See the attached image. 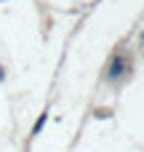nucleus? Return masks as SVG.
Segmentation results:
<instances>
[{"mask_svg":"<svg viewBox=\"0 0 144 152\" xmlns=\"http://www.w3.org/2000/svg\"><path fill=\"white\" fill-rule=\"evenodd\" d=\"M43 126H45V112H43V115L37 118V123H35V128H32V134H37V131H40Z\"/></svg>","mask_w":144,"mask_h":152,"instance_id":"2","label":"nucleus"},{"mask_svg":"<svg viewBox=\"0 0 144 152\" xmlns=\"http://www.w3.org/2000/svg\"><path fill=\"white\" fill-rule=\"evenodd\" d=\"M123 72V59H115V64H112V69H110V77H118Z\"/></svg>","mask_w":144,"mask_h":152,"instance_id":"1","label":"nucleus"}]
</instances>
